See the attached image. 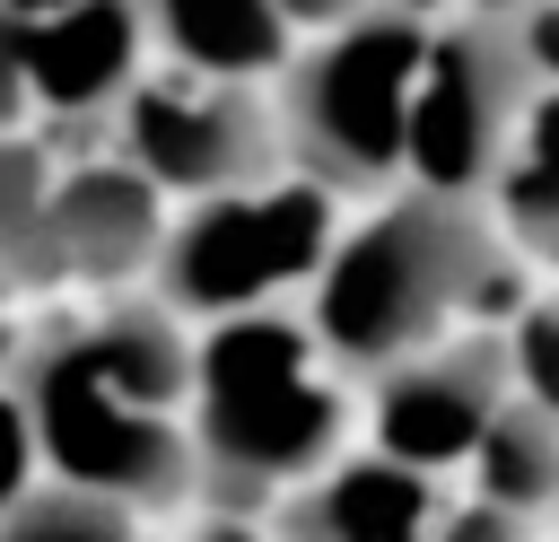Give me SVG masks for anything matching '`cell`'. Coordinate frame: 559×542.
Listing matches in <instances>:
<instances>
[{"label": "cell", "instance_id": "9", "mask_svg": "<svg viewBox=\"0 0 559 542\" xmlns=\"http://www.w3.org/2000/svg\"><path fill=\"white\" fill-rule=\"evenodd\" d=\"M507 376H515V341H454V350L393 358V376L376 393V446L419 472L463 463L480 446V428L498 420Z\"/></svg>", "mask_w": 559, "mask_h": 542}, {"label": "cell", "instance_id": "3", "mask_svg": "<svg viewBox=\"0 0 559 542\" xmlns=\"http://www.w3.org/2000/svg\"><path fill=\"white\" fill-rule=\"evenodd\" d=\"M419 61H428V26L384 0L349 26H323L314 52H288V70H280L288 166L332 192H384L411 149Z\"/></svg>", "mask_w": 559, "mask_h": 542}, {"label": "cell", "instance_id": "20", "mask_svg": "<svg viewBox=\"0 0 559 542\" xmlns=\"http://www.w3.org/2000/svg\"><path fill=\"white\" fill-rule=\"evenodd\" d=\"M26 105H35V79H26V26L0 9V131H17Z\"/></svg>", "mask_w": 559, "mask_h": 542}, {"label": "cell", "instance_id": "5", "mask_svg": "<svg viewBox=\"0 0 559 542\" xmlns=\"http://www.w3.org/2000/svg\"><path fill=\"white\" fill-rule=\"evenodd\" d=\"M533 52H524V26L515 17H454V26H428V61H419V87H411V149H402V175L411 184H437V192H480L524 114H533Z\"/></svg>", "mask_w": 559, "mask_h": 542}, {"label": "cell", "instance_id": "19", "mask_svg": "<svg viewBox=\"0 0 559 542\" xmlns=\"http://www.w3.org/2000/svg\"><path fill=\"white\" fill-rule=\"evenodd\" d=\"M515 376H524V393H542L559 411V306H542V315L515 323Z\"/></svg>", "mask_w": 559, "mask_h": 542}, {"label": "cell", "instance_id": "12", "mask_svg": "<svg viewBox=\"0 0 559 542\" xmlns=\"http://www.w3.org/2000/svg\"><path fill=\"white\" fill-rule=\"evenodd\" d=\"M140 9L175 61L218 70V79H280L288 44H297L280 0H140Z\"/></svg>", "mask_w": 559, "mask_h": 542}, {"label": "cell", "instance_id": "6", "mask_svg": "<svg viewBox=\"0 0 559 542\" xmlns=\"http://www.w3.org/2000/svg\"><path fill=\"white\" fill-rule=\"evenodd\" d=\"M26 411H35V437H44V463L70 472V481H96L131 507H166L192 490V437L175 428V411L157 402H131L87 350L79 332L70 341H44L35 367H26Z\"/></svg>", "mask_w": 559, "mask_h": 542}, {"label": "cell", "instance_id": "22", "mask_svg": "<svg viewBox=\"0 0 559 542\" xmlns=\"http://www.w3.org/2000/svg\"><path fill=\"white\" fill-rule=\"evenodd\" d=\"M288 9V26L297 35H323V26H349V17H367L376 0H280Z\"/></svg>", "mask_w": 559, "mask_h": 542}, {"label": "cell", "instance_id": "16", "mask_svg": "<svg viewBox=\"0 0 559 542\" xmlns=\"http://www.w3.org/2000/svg\"><path fill=\"white\" fill-rule=\"evenodd\" d=\"M498 201H507L515 236L559 254V87L533 96V114H524V131H515V149L498 166Z\"/></svg>", "mask_w": 559, "mask_h": 542}, {"label": "cell", "instance_id": "25", "mask_svg": "<svg viewBox=\"0 0 559 542\" xmlns=\"http://www.w3.org/2000/svg\"><path fill=\"white\" fill-rule=\"evenodd\" d=\"M9 288H17V280H9V271H0V350H9V341H17V332H9Z\"/></svg>", "mask_w": 559, "mask_h": 542}, {"label": "cell", "instance_id": "11", "mask_svg": "<svg viewBox=\"0 0 559 542\" xmlns=\"http://www.w3.org/2000/svg\"><path fill=\"white\" fill-rule=\"evenodd\" d=\"M148 52V9L140 0H70L52 17L26 26V79L44 114H96L114 96H131Z\"/></svg>", "mask_w": 559, "mask_h": 542}, {"label": "cell", "instance_id": "7", "mask_svg": "<svg viewBox=\"0 0 559 542\" xmlns=\"http://www.w3.org/2000/svg\"><path fill=\"white\" fill-rule=\"evenodd\" d=\"M122 140H131V166L157 192H183V201L262 184L288 157L280 105H262L253 79H218V70H192V61H175L166 79H131Z\"/></svg>", "mask_w": 559, "mask_h": 542}, {"label": "cell", "instance_id": "21", "mask_svg": "<svg viewBox=\"0 0 559 542\" xmlns=\"http://www.w3.org/2000/svg\"><path fill=\"white\" fill-rule=\"evenodd\" d=\"M515 26H524V52H533V70L559 87V0H533Z\"/></svg>", "mask_w": 559, "mask_h": 542}, {"label": "cell", "instance_id": "1", "mask_svg": "<svg viewBox=\"0 0 559 542\" xmlns=\"http://www.w3.org/2000/svg\"><path fill=\"white\" fill-rule=\"evenodd\" d=\"M489 219L472 192L411 184L367 227L332 236L314 271V341L349 367H393L428 350L480 288H489Z\"/></svg>", "mask_w": 559, "mask_h": 542}, {"label": "cell", "instance_id": "14", "mask_svg": "<svg viewBox=\"0 0 559 542\" xmlns=\"http://www.w3.org/2000/svg\"><path fill=\"white\" fill-rule=\"evenodd\" d=\"M472 463H480V498L489 507H515V516L550 507L559 498V411L542 393H507L498 420L480 428Z\"/></svg>", "mask_w": 559, "mask_h": 542}, {"label": "cell", "instance_id": "15", "mask_svg": "<svg viewBox=\"0 0 559 542\" xmlns=\"http://www.w3.org/2000/svg\"><path fill=\"white\" fill-rule=\"evenodd\" d=\"M0 271L52 280V166L26 131H0Z\"/></svg>", "mask_w": 559, "mask_h": 542}, {"label": "cell", "instance_id": "4", "mask_svg": "<svg viewBox=\"0 0 559 542\" xmlns=\"http://www.w3.org/2000/svg\"><path fill=\"white\" fill-rule=\"evenodd\" d=\"M332 254V184L262 175L236 192H201L157 245V297L175 315L271 306L288 280H314Z\"/></svg>", "mask_w": 559, "mask_h": 542}, {"label": "cell", "instance_id": "17", "mask_svg": "<svg viewBox=\"0 0 559 542\" xmlns=\"http://www.w3.org/2000/svg\"><path fill=\"white\" fill-rule=\"evenodd\" d=\"M0 542H131V498L52 472L17 507H0Z\"/></svg>", "mask_w": 559, "mask_h": 542}, {"label": "cell", "instance_id": "13", "mask_svg": "<svg viewBox=\"0 0 559 542\" xmlns=\"http://www.w3.org/2000/svg\"><path fill=\"white\" fill-rule=\"evenodd\" d=\"M79 350L131 393V402H157V411H175L183 393H192V341H183V323H175V306L166 297H140V306H114L105 323H87L79 332Z\"/></svg>", "mask_w": 559, "mask_h": 542}, {"label": "cell", "instance_id": "2", "mask_svg": "<svg viewBox=\"0 0 559 542\" xmlns=\"http://www.w3.org/2000/svg\"><path fill=\"white\" fill-rule=\"evenodd\" d=\"M341 437V393L314 376V323L236 306L192 358V455L218 507L314 481Z\"/></svg>", "mask_w": 559, "mask_h": 542}, {"label": "cell", "instance_id": "10", "mask_svg": "<svg viewBox=\"0 0 559 542\" xmlns=\"http://www.w3.org/2000/svg\"><path fill=\"white\" fill-rule=\"evenodd\" d=\"M157 245H166V192L131 157L52 175V271L131 280V271H157Z\"/></svg>", "mask_w": 559, "mask_h": 542}, {"label": "cell", "instance_id": "8", "mask_svg": "<svg viewBox=\"0 0 559 542\" xmlns=\"http://www.w3.org/2000/svg\"><path fill=\"white\" fill-rule=\"evenodd\" d=\"M280 533L288 542H524V516L489 498H445L437 472L376 446V463L314 472L288 498Z\"/></svg>", "mask_w": 559, "mask_h": 542}, {"label": "cell", "instance_id": "24", "mask_svg": "<svg viewBox=\"0 0 559 542\" xmlns=\"http://www.w3.org/2000/svg\"><path fill=\"white\" fill-rule=\"evenodd\" d=\"M472 9H480V17H524L533 0H472Z\"/></svg>", "mask_w": 559, "mask_h": 542}, {"label": "cell", "instance_id": "18", "mask_svg": "<svg viewBox=\"0 0 559 542\" xmlns=\"http://www.w3.org/2000/svg\"><path fill=\"white\" fill-rule=\"evenodd\" d=\"M35 455H44V437H35L26 393H0V507H17L35 490Z\"/></svg>", "mask_w": 559, "mask_h": 542}, {"label": "cell", "instance_id": "23", "mask_svg": "<svg viewBox=\"0 0 559 542\" xmlns=\"http://www.w3.org/2000/svg\"><path fill=\"white\" fill-rule=\"evenodd\" d=\"M0 9H9L17 26H35V17H52V9H70V0H0Z\"/></svg>", "mask_w": 559, "mask_h": 542}]
</instances>
